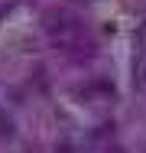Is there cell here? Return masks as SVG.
<instances>
[{
    "label": "cell",
    "mask_w": 146,
    "mask_h": 153,
    "mask_svg": "<svg viewBox=\"0 0 146 153\" xmlns=\"http://www.w3.org/2000/svg\"><path fill=\"white\" fill-rule=\"evenodd\" d=\"M46 33H49L52 42L68 46V42H75V39L81 36V23H78V16L68 13V10H52V13L46 16Z\"/></svg>",
    "instance_id": "obj_1"
},
{
    "label": "cell",
    "mask_w": 146,
    "mask_h": 153,
    "mask_svg": "<svg viewBox=\"0 0 146 153\" xmlns=\"http://www.w3.org/2000/svg\"><path fill=\"white\" fill-rule=\"evenodd\" d=\"M133 85L136 88H146V59H133Z\"/></svg>",
    "instance_id": "obj_2"
},
{
    "label": "cell",
    "mask_w": 146,
    "mask_h": 153,
    "mask_svg": "<svg viewBox=\"0 0 146 153\" xmlns=\"http://www.w3.org/2000/svg\"><path fill=\"white\" fill-rule=\"evenodd\" d=\"M136 56L146 59V23H140V30H136Z\"/></svg>",
    "instance_id": "obj_3"
}]
</instances>
